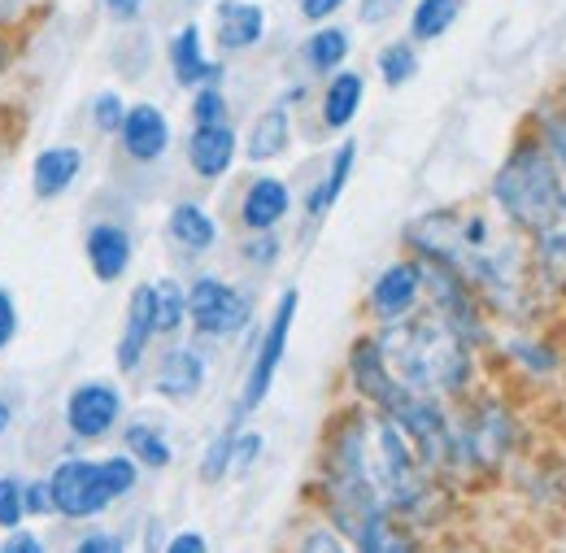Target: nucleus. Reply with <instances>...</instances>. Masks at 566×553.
Listing matches in <instances>:
<instances>
[{"instance_id": "nucleus-4", "label": "nucleus", "mask_w": 566, "mask_h": 553, "mask_svg": "<svg viewBox=\"0 0 566 553\" xmlns=\"http://www.w3.org/2000/svg\"><path fill=\"white\" fill-rule=\"evenodd\" d=\"M136 480H140V462L132 453H118V458H105V462L66 458L49 476V492H53V510L57 514H66V519H96L118 497L136 492Z\"/></svg>"}, {"instance_id": "nucleus-13", "label": "nucleus", "mask_w": 566, "mask_h": 553, "mask_svg": "<svg viewBox=\"0 0 566 553\" xmlns=\"http://www.w3.org/2000/svg\"><path fill=\"white\" fill-rule=\"evenodd\" d=\"M170 74H175L179 87H210L222 79V66L206 58V40H201L197 22H184L170 35Z\"/></svg>"}, {"instance_id": "nucleus-27", "label": "nucleus", "mask_w": 566, "mask_h": 553, "mask_svg": "<svg viewBox=\"0 0 566 553\" xmlns=\"http://www.w3.org/2000/svg\"><path fill=\"white\" fill-rule=\"evenodd\" d=\"M123 445H127V453L144 462V467H153V471H166L170 462H175V449H170V440L157 431V422H132L127 431H123Z\"/></svg>"}, {"instance_id": "nucleus-2", "label": "nucleus", "mask_w": 566, "mask_h": 553, "mask_svg": "<svg viewBox=\"0 0 566 553\" xmlns=\"http://www.w3.org/2000/svg\"><path fill=\"white\" fill-rule=\"evenodd\" d=\"M375 345L384 353L392 379L410 393L423 397H453L467 388L471 379V353L467 341L458 336V327H449L436 310L419 319H397L384 323V332L375 336Z\"/></svg>"}, {"instance_id": "nucleus-19", "label": "nucleus", "mask_w": 566, "mask_h": 553, "mask_svg": "<svg viewBox=\"0 0 566 553\" xmlns=\"http://www.w3.org/2000/svg\"><path fill=\"white\" fill-rule=\"evenodd\" d=\"M505 445H510V418L501 415L496 406H484L475 415V422H467V431L458 436V458L467 453V458H475L484 467V462L505 458Z\"/></svg>"}, {"instance_id": "nucleus-17", "label": "nucleus", "mask_w": 566, "mask_h": 553, "mask_svg": "<svg viewBox=\"0 0 566 553\" xmlns=\"http://www.w3.org/2000/svg\"><path fill=\"white\" fill-rule=\"evenodd\" d=\"M235 132L227 127V123H213V127H197L192 139H188V166L213 184V179H222L227 170H231V161H235Z\"/></svg>"}, {"instance_id": "nucleus-48", "label": "nucleus", "mask_w": 566, "mask_h": 553, "mask_svg": "<svg viewBox=\"0 0 566 553\" xmlns=\"http://www.w3.org/2000/svg\"><path fill=\"white\" fill-rule=\"evenodd\" d=\"M9 418H13V410H9V406H4V401H0V436H4V431H9Z\"/></svg>"}, {"instance_id": "nucleus-6", "label": "nucleus", "mask_w": 566, "mask_h": 553, "mask_svg": "<svg viewBox=\"0 0 566 553\" xmlns=\"http://www.w3.org/2000/svg\"><path fill=\"white\" fill-rule=\"evenodd\" d=\"M296 305H301V292L287 288L280 296V305H275V314H271V323H266V332H262V345L253 353V366H249V379H244V397H240V415H249V410H258L266 401V393L275 384V371L283 362V348H287V336H292Z\"/></svg>"}, {"instance_id": "nucleus-43", "label": "nucleus", "mask_w": 566, "mask_h": 553, "mask_svg": "<svg viewBox=\"0 0 566 553\" xmlns=\"http://www.w3.org/2000/svg\"><path fill=\"white\" fill-rule=\"evenodd\" d=\"M0 553H44V545H40V536H31V532L13 528V532H9V541L0 545Z\"/></svg>"}, {"instance_id": "nucleus-8", "label": "nucleus", "mask_w": 566, "mask_h": 553, "mask_svg": "<svg viewBox=\"0 0 566 553\" xmlns=\"http://www.w3.org/2000/svg\"><path fill=\"white\" fill-rule=\"evenodd\" d=\"M427 279L423 262H392L384 275L370 283V310L379 323H397V319H410L415 305L423 301Z\"/></svg>"}, {"instance_id": "nucleus-38", "label": "nucleus", "mask_w": 566, "mask_h": 553, "mask_svg": "<svg viewBox=\"0 0 566 553\" xmlns=\"http://www.w3.org/2000/svg\"><path fill=\"white\" fill-rule=\"evenodd\" d=\"M301 553H354L345 545V536H336L332 528H314L305 541H301Z\"/></svg>"}, {"instance_id": "nucleus-33", "label": "nucleus", "mask_w": 566, "mask_h": 553, "mask_svg": "<svg viewBox=\"0 0 566 553\" xmlns=\"http://www.w3.org/2000/svg\"><path fill=\"white\" fill-rule=\"evenodd\" d=\"M27 519V497H22V480L13 476H0V528H22Z\"/></svg>"}, {"instance_id": "nucleus-37", "label": "nucleus", "mask_w": 566, "mask_h": 553, "mask_svg": "<svg viewBox=\"0 0 566 553\" xmlns=\"http://www.w3.org/2000/svg\"><path fill=\"white\" fill-rule=\"evenodd\" d=\"M244 258L253 267H275L280 262V236L275 231H253V240L244 244Z\"/></svg>"}, {"instance_id": "nucleus-41", "label": "nucleus", "mask_w": 566, "mask_h": 553, "mask_svg": "<svg viewBox=\"0 0 566 553\" xmlns=\"http://www.w3.org/2000/svg\"><path fill=\"white\" fill-rule=\"evenodd\" d=\"M101 9L114 18V22H140V13H144V0H101Z\"/></svg>"}, {"instance_id": "nucleus-24", "label": "nucleus", "mask_w": 566, "mask_h": 553, "mask_svg": "<svg viewBox=\"0 0 566 553\" xmlns=\"http://www.w3.org/2000/svg\"><path fill=\"white\" fill-rule=\"evenodd\" d=\"M357 553H419L415 536L392 523V514H366L354 528Z\"/></svg>"}, {"instance_id": "nucleus-29", "label": "nucleus", "mask_w": 566, "mask_h": 553, "mask_svg": "<svg viewBox=\"0 0 566 553\" xmlns=\"http://www.w3.org/2000/svg\"><path fill=\"white\" fill-rule=\"evenodd\" d=\"M458 13H462V0H419L410 13V40H419V44L440 40L458 22Z\"/></svg>"}, {"instance_id": "nucleus-11", "label": "nucleus", "mask_w": 566, "mask_h": 553, "mask_svg": "<svg viewBox=\"0 0 566 553\" xmlns=\"http://www.w3.org/2000/svg\"><path fill=\"white\" fill-rule=\"evenodd\" d=\"M83 253H87V267L101 283H118L132 271V231L118 222H96L83 240Z\"/></svg>"}, {"instance_id": "nucleus-15", "label": "nucleus", "mask_w": 566, "mask_h": 553, "mask_svg": "<svg viewBox=\"0 0 566 553\" xmlns=\"http://www.w3.org/2000/svg\"><path fill=\"white\" fill-rule=\"evenodd\" d=\"M153 336H157V327H153V292H148V283H140L132 292V305H127V319H123V336H118V371L123 375L140 371Z\"/></svg>"}, {"instance_id": "nucleus-5", "label": "nucleus", "mask_w": 566, "mask_h": 553, "mask_svg": "<svg viewBox=\"0 0 566 553\" xmlns=\"http://www.w3.org/2000/svg\"><path fill=\"white\" fill-rule=\"evenodd\" d=\"M188 319L201 336H213V341H227V336H240L253 319V296L231 288L227 279L218 275H201L192 279L188 288Z\"/></svg>"}, {"instance_id": "nucleus-45", "label": "nucleus", "mask_w": 566, "mask_h": 553, "mask_svg": "<svg viewBox=\"0 0 566 553\" xmlns=\"http://www.w3.org/2000/svg\"><path fill=\"white\" fill-rule=\"evenodd\" d=\"M166 553H210V545H206L201 532H179V536L166 545Z\"/></svg>"}, {"instance_id": "nucleus-40", "label": "nucleus", "mask_w": 566, "mask_h": 553, "mask_svg": "<svg viewBox=\"0 0 566 553\" xmlns=\"http://www.w3.org/2000/svg\"><path fill=\"white\" fill-rule=\"evenodd\" d=\"M22 497H27V514H53V492H49V480L22 484Z\"/></svg>"}, {"instance_id": "nucleus-12", "label": "nucleus", "mask_w": 566, "mask_h": 553, "mask_svg": "<svg viewBox=\"0 0 566 553\" xmlns=\"http://www.w3.org/2000/svg\"><path fill=\"white\" fill-rule=\"evenodd\" d=\"M206 375H210L206 353H201V348H192V345H179L161 357L153 388H157L166 401H192V397L206 388Z\"/></svg>"}, {"instance_id": "nucleus-22", "label": "nucleus", "mask_w": 566, "mask_h": 553, "mask_svg": "<svg viewBox=\"0 0 566 553\" xmlns=\"http://www.w3.org/2000/svg\"><path fill=\"white\" fill-rule=\"evenodd\" d=\"M354 161H357V144L354 139H345L340 148H336V157H332V166H327V175H323V184L305 197V213L318 222V218H327L332 206L340 201V192H345V184H349V175H354Z\"/></svg>"}, {"instance_id": "nucleus-47", "label": "nucleus", "mask_w": 566, "mask_h": 553, "mask_svg": "<svg viewBox=\"0 0 566 553\" xmlns=\"http://www.w3.org/2000/svg\"><path fill=\"white\" fill-rule=\"evenodd\" d=\"M9 62H13V35L0 27V74L9 70Z\"/></svg>"}, {"instance_id": "nucleus-32", "label": "nucleus", "mask_w": 566, "mask_h": 553, "mask_svg": "<svg viewBox=\"0 0 566 553\" xmlns=\"http://www.w3.org/2000/svg\"><path fill=\"white\" fill-rule=\"evenodd\" d=\"M192 123H197V127L227 123V96H222V87H218V83L197 87V96H192Z\"/></svg>"}, {"instance_id": "nucleus-39", "label": "nucleus", "mask_w": 566, "mask_h": 553, "mask_svg": "<svg viewBox=\"0 0 566 553\" xmlns=\"http://www.w3.org/2000/svg\"><path fill=\"white\" fill-rule=\"evenodd\" d=\"M13 336H18V305H13V296L0 288V353L13 345Z\"/></svg>"}, {"instance_id": "nucleus-10", "label": "nucleus", "mask_w": 566, "mask_h": 553, "mask_svg": "<svg viewBox=\"0 0 566 553\" xmlns=\"http://www.w3.org/2000/svg\"><path fill=\"white\" fill-rule=\"evenodd\" d=\"M118 139H123V153L132 161H157L170 148V123L153 101H140V105H127Z\"/></svg>"}, {"instance_id": "nucleus-49", "label": "nucleus", "mask_w": 566, "mask_h": 553, "mask_svg": "<svg viewBox=\"0 0 566 553\" xmlns=\"http://www.w3.org/2000/svg\"><path fill=\"white\" fill-rule=\"evenodd\" d=\"M0 4H4V0H0Z\"/></svg>"}, {"instance_id": "nucleus-28", "label": "nucleus", "mask_w": 566, "mask_h": 553, "mask_svg": "<svg viewBox=\"0 0 566 553\" xmlns=\"http://www.w3.org/2000/svg\"><path fill=\"white\" fill-rule=\"evenodd\" d=\"M536 262L554 283L566 288V206L536 231Z\"/></svg>"}, {"instance_id": "nucleus-44", "label": "nucleus", "mask_w": 566, "mask_h": 553, "mask_svg": "<svg viewBox=\"0 0 566 553\" xmlns=\"http://www.w3.org/2000/svg\"><path fill=\"white\" fill-rule=\"evenodd\" d=\"M296 4H301V13H305L310 22H327L345 0H296Z\"/></svg>"}, {"instance_id": "nucleus-21", "label": "nucleus", "mask_w": 566, "mask_h": 553, "mask_svg": "<svg viewBox=\"0 0 566 553\" xmlns=\"http://www.w3.org/2000/svg\"><path fill=\"white\" fill-rule=\"evenodd\" d=\"M166 236L179 249H188V253H210L213 244H218V222L206 213V206L179 201V206L170 209V218H166Z\"/></svg>"}, {"instance_id": "nucleus-34", "label": "nucleus", "mask_w": 566, "mask_h": 553, "mask_svg": "<svg viewBox=\"0 0 566 553\" xmlns=\"http://www.w3.org/2000/svg\"><path fill=\"white\" fill-rule=\"evenodd\" d=\"M231 445H235V431H222V436L213 440L210 449H206V462H201V480L218 484V480L231 471Z\"/></svg>"}, {"instance_id": "nucleus-20", "label": "nucleus", "mask_w": 566, "mask_h": 553, "mask_svg": "<svg viewBox=\"0 0 566 553\" xmlns=\"http://www.w3.org/2000/svg\"><path fill=\"white\" fill-rule=\"evenodd\" d=\"M361 96H366V79L357 70H336L323 87V127L345 132L361 109Z\"/></svg>"}, {"instance_id": "nucleus-30", "label": "nucleus", "mask_w": 566, "mask_h": 553, "mask_svg": "<svg viewBox=\"0 0 566 553\" xmlns=\"http://www.w3.org/2000/svg\"><path fill=\"white\" fill-rule=\"evenodd\" d=\"M379 74H384L388 87L410 83V79L419 74V53H415V44H410V40H397V44L379 49Z\"/></svg>"}, {"instance_id": "nucleus-36", "label": "nucleus", "mask_w": 566, "mask_h": 553, "mask_svg": "<svg viewBox=\"0 0 566 553\" xmlns=\"http://www.w3.org/2000/svg\"><path fill=\"white\" fill-rule=\"evenodd\" d=\"M545 153L554 157V166H558V175H563V188H566V114H554V118H545Z\"/></svg>"}, {"instance_id": "nucleus-18", "label": "nucleus", "mask_w": 566, "mask_h": 553, "mask_svg": "<svg viewBox=\"0 0 566 553\" xmlns=\"http://www.w3.org/2000/svg\"><path fill=\"white\" fill-rule=\"evenodd\" d=\"M349 379H354V388L366 397V401H375L379 410L397 397V379H392V371H388V362H384V353L375 341H357L354 353H349Z\"/></svg>"}, {"instance_id": "nucleus-7", "label": "nucleus", "mask_w": 566, "mask_h": 553, "mask_svg": "<svg viewBox=\"0 0 566 553\" xmlns=\"http://www.w3.org/2000/svg\"><path fill=\"white\" fill-rule=\"evenodd\" d=\"M123 410H127V401H123V388L118 384H109V379H83L78 388H71V397H66V427H71V436L92 445V440H105L123 422Z\"/></svg>"}, {"instance_id": "nucleus-9", "label": "nucleus", "mask_w": 566, "mask_h": 553, "mask_svg": "<svg viewBox=\"0 0 566 553\" xmlns=\"http://www.w3.org/2000/svg\"><path fill=\"white\" fill-rule=\"evenodd\" d=\"M266 35V9L258 0H218L213 9V40L222 53H249Z\"/></svg>"}, {"instance_id": "nucleus-31", "label": "nucleus", "mask_w": 566, "mask_h": 553, "mask_svg": "<svg viewBox=\"0 0 566 553\" xmlns=\"http://www.w3.org/2000/svg\"><path fill=\"white\" fill-rule=\"evenodd\" d=\"M123 114H127V105H123L118 92H96V96H92V123H96L101 136H118Z\"/></svg>"}, {"instance_id": "nucleus-25", "label": "nucleus", "mask_w": 566, "mask_h": 553, "mask_svg": "<svg viewBox=\"0 0 566 553\" xmlns=\"http://www.w3.org/2000/svg\"><path fill=\"white\" fill-rule=\"evenodd\" d=\"M349 49H354V35L345 27H318L305 40V62H310V70H318V74H336V70L345 66Z\"/></svg>"}, {"instance_id": "nucleus-14", "label": "nucleus", "mask_w": 566, "mask_h": 553, "mask_svg": "<svg viewBox=\"0 0 566 553\" xmlns=\"http://www.w3.org/2000/svg\"><path fill=\"white\" fill-rule=\"evenodd\" d=\"M78 170H83V148L53 144V148L35 153V161H31V188H35L40 201H57V197H66L74 188Z\"/></svg>"}, {"instance_id": "nucleus-26", "label": "nucleus", "mask_w": 566, "mask_h": 553, "mask_svg": "<svg viewBox=\"0 0 566 553\" xmlns=\"http://www.w3.org/2000/svg\"><path fill=\"white\" fill-rule=\"evenodd\" d=\"M153 292V327L157 336H175L188 323V288H179L175 279H157L148 283Z\"/></svg>"}, {"instance_id": "nucleus-35", "label": "nucleus", "mask_w": 566, "mask_h": 553, "mask_svg": "<svg viewBox=\"0 0 566 553\" xmlns=\"http://www.w3.org/2000/svg\"><path fill=\"white\" fill-rule=\"evenodd\" d=\"M262 436L258 431H235V445H231V471L235 476H244V471H253V462L262 458Z\"/></svg>"}, {"instance_id": "nucleus-16", "label": "nucleus", "mask_w": 566, "mask_h": 553, "mask_svg": "<svg viewBox=\"0 0 566 553\" xmlns=\"http://www.w3.org/2000/svg\"><path fill=\"white\" fill-rule=\"evenodd\" d=\"M287 209H292L287 184L275 179V175H262V179H253V184L244 188L240 222H244L249 231H275L283 218H287Z\"/></svg>"}, {"instance_id": "nucleus-23", "label": "nucleus", "mask_w": 566, "mask_h": 553, "mask_svg": "<svg viewBox=\"0 0 566 553\" xmlns=\"http://www.w3.org/2000/svg\"><path fill=\"white\" fill-rule=\"evenodd\" d=\"M292 144V114H287V105H271L258 123H253V132H249V161H271V157H280L283 148Z\"/></svg>"}, {"instance_id": "nucleus-46", "label": "nucleus", "mask_w": 566, "mask_h": 553, "mask_svg": "<svg viewBox=\"0 0 566 553\" xmlns=\"http://www.w3.org/2000/svg\"><path fill=\"white\" fill-rule=\"evenodd\" d=\"M392 4H401V0H361V22H379Z\"/></svg>"}, {"instance_id": "nucleus-1", "label": "nucleus", "mask_w": 566, "mask_h": 553, "mask_svg": "<svg viewBox=\"0 0 566 553\" xmlns=\"http://www.w3.org/2000/svg\"><path fill=\"white\" fill-rule=\"evenodd\" d=\"M332 510L354 536L366 514H419L431 501L423 458L388 415H349L327 449Z\"/></svg>"}, {"instance_id": "nucleus-42", "label": "nucleus", "mask_w": 566, "mask_h": 553, "mask_svg": "<svg viewBox=\"0 0 566 553\" xmlns=\"http://www.w3.org/2000/svg\"><path fill=\"white\" fill-rule=\"evenodd\" d=\"M74 553H123V541L118 536H109V532H92V536H83Z\"/></svg>"}, {"instance_id": "nucleus-3", "label": "nucleus", "mask_w": 566, "mask_h": 553, "mask_svg": "<svg viewBox=\"0 0 566 553\" xmlns=\"http://www.w3.org/2000/svg\"><path fill=\"white\" fill-rule=\"evenodd\" d=\"M493 197L496 206L505 209V218L527 236H536L566 206L563 175H558V166H554V157L545 153L541 139H523L505 157V166L493 179Z\"/></svg>"}]
</instances>
